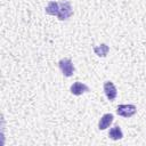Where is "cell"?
Listing matches in <instances>:
<instances>
[{"instance_id":"obj_1","label":"cell","mask_w":146,"mask_h":146,"mask_svg":"<svg viewBox=\"0 0 146 146\" xmlns=\"http://www.w3.org/2000/svg\"><path fill=\"white\" fill-rule=\"evenodd\" d=\"M73 15V8L70 1H65V2H59V10H58V15L57 18L59 21H66L71 16Z\"/></svg>"},{"instance_id":"obj_2","label":"cell","mask_w":146,"mask_h":146,"mask_svg":"<svg viewBox=\"0 0 146 146\" xmlns=\"http://www.w3.org/2000/svg\"><path fill=\"white\" fill-rule=\"evenodd\" d=\"M116 113L122 117H131L137 113V107L133 104H121L116 107Z\"/></svg>"},{"instance_id":"obj_3","label":"cell","mask_w":146,"mask_h":146,"mask_svg":"<svg viewBox=\"0 0 146 146\" xmlns=\"http://www.w3.org/2000/svg\"><path fill=\"white\" fill-rule=\"evenodd\" d=\"M58 66H59V70L62 71L64 76L70 78V76L73 75V73H74V65H73V63H72V60L70 58H62L58 62Z\"/></svg>"},{"instance_id":"obj_4","label":"cell","mask_w":146,"mask_h":146,"mask_svg":"<svg viewBox=\"0 0 146 146\" xmlns=\"http://www.w3.org/2000/svg\"><path fill=\"white\" fill-rule=\"evenodd\" d=\"M104 92H105V96L108 100L113 102L116 96H117V89L116 87L114 86V83L112 81H105L104 82Z\"/></svg>"},{"instance_id":"obj_5","label":"cell","mask_w":146,"mask_h":146,"mask_svg":"<svg viewBox=\"0 0 146 146\" xmlns=\"http://www.w3.org/2000/svg\"><path fill=\"white\" fill-rule=\"evenodd\" d=\"M70 91L74 96H80V95H82L84 92H89L90 91V88L86 83H82L80 81H76V82H74L70 87Z\"/></svg>"},{"instance_id":"obj_6","label":"cell","mask_w":146,"mask_h":146,"mask_svg":"<svg viewBox=\"0 0 146 146\" xmlns=\"http://www.w3.org/2000/svg\"><path fill=\"white\" fill-rule=\"evenodd\" d=\"M113 120H114V116H113L112 113H106V114H104V115L100 117V120L98 121V129H99V130H105V129H107V128L112 124Z\"/></svg>"},{"instance_id":"obj_7","label":"cell","mask_w":146,"mask_h":146,"mask_svg":"<svg viewBox=\"0 0 146 146\" xmlns=\"http://www.w3.org/2000/svg\"><path fill=\"white\" fill-rule=\"evenodd\" d=\"M58 10H59V2H57V1H49L44 9L46 14L51 15V16H57Z\"/></svg>"},{"instance_id":"obj_8","label":"cell","mask_w":146,"mask_h":146,"mask_svg":"<svg viewBox=\"0 0 146 146\" xmlns=\"http://www.w3.org/2000/svg\"><path fill=\"white\" fill-rule=\"evenodd\" d=\"M108 137L112 140H120L123 138V132L119 125H114L113 128H111V130L108 132Z\"/></svg>"},{"instance_id":"obj_9","label":"cell","mask_w":146,"mask_h":146,"mask_svg":"<svg viewBox=\"0 0 146 146\" xmlns=\"http://www.w3.org/2000/svg\"><path fill=\"white\" fill-rule=\"evenodd\" d=\"M110 51V47L106 43H102L99 46L94 47V52L99 57H106Z\"/></svg>"}]
</instances>
